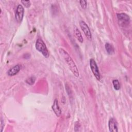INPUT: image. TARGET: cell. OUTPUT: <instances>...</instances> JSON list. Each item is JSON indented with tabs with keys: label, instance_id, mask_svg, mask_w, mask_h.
Returning <instances> with one entry per match:
<instances>
[{
	"label": "cell",
	"instance_id": "cell-10",
	"mask_svg": "<svg viewBox=\"0 0 132 132\" xmlns=\"http://www.w3.org/2000/svg\"><path fill=\"white\" fill-rule=\"evenodd\" d=\"M74 33L75 36L76 38V39H77V40L79 42L82 43L83 41H84L83 37H82V36L81 35V34L80 30L75 26H74Z\"/></svg>",
	"mask_w": 132,
	"mask_h": 132
},
{
	"label": "cell",
	"instance_id": "cell-5",
	"mask_svg": "<svg viewBox=\"0 0 132 132\" xmlns=\"http://www.w3.org/2000/svg\"><path fill=\"white\" fill-rule=\"evenodd\" d=\"M24 14V9L22 5H19L17 6L15 13V19L16 22L19 23H21L23 19Z\"/></svg>",
	"mask_w": 132,
	"mask_h": 132
},
{
	"label": "cell",
	"instance_id": "cell-4",
	"mask_svg": "<svg viewBox=\"0 0 132 132\" xmlns=\"http://www.w3.org/2000/svg\"><path fill=\"white\" fill-rule=\"evenodd\" d=\"M90 67L96 79L98 80H100L101 79L100 73L97 65L96 64V62L94 59L92 58L90 60Z\"/></svg>",
	"mask_w": 132,
	"mask_h": 132
},
{
	"label": "cell",
	"instance_id": "cell-9",
	"mask_svg": "<svg viewBox=\"0 0 132 132\" xmlns=\"http://www.w3.org/2000/svg\"><path fill=\"white\" fill-rule=\"evenodd\" d=\"M20 69H21L20 65L19 64H16L13 67H11L10 69H9L8 70V71L7 72V75L10 76H12L15 75L16 74H17L19 73V72L20 70Z\"/></svg>",
	"mask_w": 132,
	"mask_h": 132
},
{
	"label": "cell",
	"instance_id": "cell-7",
	"mask_svg": "<svg viewBox=\"0 0 132 132\" xmlns=\"http://www.w3.org/2000/svg\"><path fill=\"white\" fill-rule=\"evenodd\" d=\"M109 130L111 132H117L118 129V123L115 119L112 118H110L108 122Z\"/></svg>",
	"mask_w": 132,
	"mask_h": 132
},
{
	"label": "cell",
	"instance_id": "cell-16",
	"mask_svg": "<svg viewBox=\"0 0 132 132\" xmlns=\"http://www.w3.org/2000/svg\"><path fill=\"white\" fill-rule=\"evenodd\" d=\"M80 128V124L78 123V122H76L75 124V126H74V130H75L76 128L78 129V131H79L80 130L79 129Z\"/></svg>",
	"mask_w": 132,
	"mask_h": 132
},
{
	"label": "cell",
	"instance_id": "cell-8",
	"mask_svg": "<svg viewBox=\"0 0 132 132\" xmlns=\"http://www.w3.org/2000/svg\"><path fill=\"white\" fill-rule=\"evenodd\" d=\"M52 108L57 117H60L61 114V110L59 106L57 99H55L52 106Z\"/></svg>",
	"mask_w": 132,
	"mask_h": 132
},
{
	"label": "cell",
	"instance_id": "cell-11",
	"mask_svg": "<svg viewBox=\"0 0 132 132\" xmlns=\"http://www.w3.org/2000/svg\"><path fill=\"white\" fill-rule=\"evenodd\" d=\"M106 51L109 55H112L114 53V48L111 44L109 43H107L105 45Z\"/></svg>",
	"mask_w": 132,
	"mask_h": 132
},
{
	"label": "cell",
	"instance_id": "cell-3",
	"mask_svg": "<svg viewBox=\"0 0 132 132\" xmlns=\"http://www.w3.org/2000/svg\"><path fill=\"white\" fill-rule=\"evenodd\" d=\"M117 18L119 24L122 26H125L129 24L130 18L129 16L125 13H117Z\"/></svg>",
	"mask_w": 132,
	"mask_h": 132
},
{
	"label": "cell",
	"instance_id": "cell-6",
	"mask_svg": "<svg viewBox=\"0 0 132 132\" xmlns=\"http://www.w3.org/2000/svg\"><path fill=\"white\" fill-rule=\"evenodd\" d=\"M79 25L86 37L89 40H91L92 34L88 25L84 21H80Z\"/></svg>",
	"mask_w": 132,
	"mask_h": 132
},
{
	"label": "cell",
	"instance_id": "cell-13",
	"mask_svg": "<svg viewBox=\"0 0 132 132\" xmlns=\"http://www.w3.org/2000/svg\"><path fill=\"white\" fill-rule=\"evenodd\" d=\"M35 80H36V78L35 77H33V76H31L28 78H27L26 80V82L30 85H33L35 82Z\"/></svg>",
	"mask_w": 132,
	"mask_h": 132
},
{
	"label": "cell",
	"instance_id": "cell-1",
	"mask_svg": "<svg viewBox=\"0 0 132 132\" xmlns=\"http://www.w3.org/2000/svg\"><path fill=\"white\" fill-rule=\"evenodd\" d=\"M58 52L60 56L63 59V60L65 62V63L68 64L69 67L71 71L74 74L75 76L76 77H79V73L78 71V69L72 57L70 56L68 53L64 50L63 48H60L58 50Z\"/></svg>",
	"mask_w": 132,
	"mask_h": 132
},
{
	"label": "cell",
	"instance_id": "cell-14",
	"mask_svg": "<svg viewBox=\"0 0 132 132\" xmlns=\"http://www.w3.org/2000/svg\"><path fill=\"white\" fill-rule=\"evenodd\" d=\"M79 4L81 6V7L84 9H85L87 7V2L86 1H84V0H81L79 1Z\"/></svg>",
	"mask_w": 132,
	"mask_h": 132
},
{
	"label": "cell",
	"instance_id": "cell-17",
	"mask_svg": "<svg viewBox=\"0 0 132 132\" xmlns=\"http://www.w3.org/2000/svg\"><path fill=\"white\" fill-rule=\"evenodd\" d=\"M1 131L2 132L3 130V128H4L3 127L4 126V122L2 119H1Z\"/></svg>",
	"mask_w": 132,
	"mask_h": 132
},
{
	"label": "cell",
	"instance_id": "cell-2",
	"mask_svg": "<svg viewBox=\"0 0 132 132\" xmlns=\"http://www.w3.org/2000/svg\"><path fill=\"white\" fill-rule=\"evenodd\" d=\"M35 47L37 51L40 52L44 57L48 58L49 56V52L47 48L41 39H38L35 44Z\"/></svg>",
	"mask_w": 132,
	"mask_h": 132
},
{
	"label": "cell",
	"instance_id": "cell-15",
	"mask_svg": "<svg viewBox=\"0 0 132 132\" xmlns=\"http://www.w3.org/2000/svg\"><path fill=\"white\" fill-rule=\"evenodd\" d=\"M21 3L26 8H29L31 5V3L29 1H21Z\"/></svg>",
	"mask_w": 132,
	"mask_h": 132
},
{
	"label": "cell",
	"instance_id": "cell-12",
	"mask_svg": "<svg viewBox=\"0 0 132 132\" xmlns=\"http://www.w3.org/2000/svg\"><path fill=\"white\" fill-rule=\"evenodd\" d=\"M112 84L114 89L116 90H119L120 89V84L118 80L114 79L112 80Z\"/></svg>",
	"mask_w": 132,
	"mask_h": 132
}]
</instances>
